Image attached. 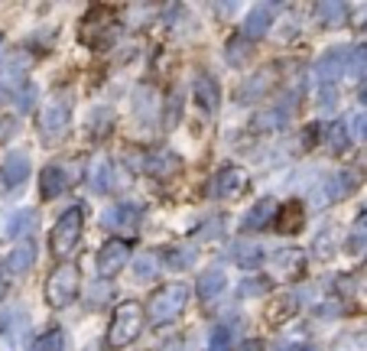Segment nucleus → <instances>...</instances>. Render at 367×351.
Masks as SVG:
<instances>
[{"label": "nucleus", "instance_id": "nucleus-1", "mask_svg": "<svg viewBox=\"0 0 367 351\" xmlns=\"http://www.w3.org/2000/svg\"><path fill=\"white\" fill-rule=\"evenodd\" d=\"M143 322H147V309L140 306V303H120L114 309V319H111V325H107V339L104 345L107 348H127L130 341L137 339L140 332H143Z\"/></svg>", "mask_w": 367, "mask_h": 351}, {"label": "nucleus", "instance_id": "nucleus-2", "mask_svg": "<svg viewBox=\"0 0 367 351\" xmlns=\"http://www.w3.org/2000/svg\"><path fill=\"white\" fill-rule=\"evenodd\" d=\"M185 303H189V286L185 283H169L156 290V293L149 296L147 303V319L153 325H169L176 319L182 316Z\"/></svg>", "mask_w": 367, "mask_h": 351}, {"label": "nucleus", "instance_id": "nucleus-3", "mask_svg": "<svg viewBox=\"0 0 367 351\" xmlns=\"http://www.w3.org/2000/svg\"><path fill=\"white\" fill-rule=\"evenodd\" d=\"M114 7H92V10L81 17L78 23V39L92 49H104V46L114 43V33H117V23H114Z\"/></svg>", "mask_w": 367, "mask_h": 351}, {"label": "nucleus", "instance_id": "nucleus-4", "mask_svg": "<svg viewBox=\"0 0 367 351\" xmlns=\"http://www.w3.org/2000/svg\"><path fill=\"white\" fill-rule=\"evenodd\" d=\"M78 283H81V273L78 267L72 261L59 263L56 270L49 273L46 280V299L52 309H69L75 303V296H78Z\"/></svg>", "mask_w": 367, "mask_h": 351}, {"label": "nucleus", "instance_id": "nucleus-5", "mask_svg": "<svg viewBox=\"0 0 367 351\" xmlns=\"http://www.w3.org/2000/svg\"><path fill=\"white\" fill-rule=\"evenodd\" d=\"M81 225H85V212H81V208H69V212L52 225V234H49V250H52V257H59V261L72 257V250L78 248Z\"/></svg>", "mask_w": 367, "mask_h": 351}, {"label": "nucleus", "instance_id": "nucleus-6", "mask_svg": "<svg viewBox=\"0 0 367 351\" xmlns=\"http://www.w3.org/2000/svg\"><path fill=\"white\" fill-rule=\"evenodd\" d=\"M33 261H36L33 244H20V248H13L10 254L3 257V263H0V286H10V283H17L20 277H26L30 267H33Z\"/></svg>", "mask_w": 367, "mask_h": 351}, {"label": "nucleus", "instance_id": "nucleus-7", "mask_svg": "<svg viewBox=\"0 0 367 351\" xmlns=\"http://www.w3.org/2000/svg\"><path fill=\"white\" fill-rule=\"evenodd\" d=\"M127 261H130V244L124 238L104 241L101 254H98V273H101L104 280H111V277H117V273L124 270Z\"/></svg>", "mask_w": 367, "mask_h": 351}, {"label": "nucleus", "instance_id": "nucleus-8", "mask_svg": "<svg viewBox=\"0 0 367 351\" xmlns=\"http://www.w3.org/2000/svg\"><path fill=\"white\" fill-rule=\"evenodd\" d=\"M276 81H280V75H276V66H264L257 75H247L244 79V85L238 88V104H253L260 101L266 91L273 88Z\"/></svg>", "mask_w": 367, "mask_h": 351}, {"label": "nucleus", "instance_id": "nucleus-9", "mask_svg": "<svg viewBox=\"0 0 367 351\" xmlns=\"http://www.w3.org/2000/svg\"><path fill=\"white\" fill-rule=\"evenodd\" d=\"M247 185H251V179H247V172L241 166H224L218 172V179H215V192L224 202H234V199H241L247 192Z\"/></svg>", "mask_w": 367, "mask_h": 351}, {"label": "nucleus", "instance_id": "nucleus-10", "mask_svg": "<svg viewBox=\"0 0 367 351\" xmlns=\"http://www.w3.org/2000/svg\"><path fill=\"white\" fill-rule=\"evenodd\" d=\"M344 68H351V49H332L328 56L319 59L315 81H319V85H335V81L342 79Z\"/></svg>", "mask_w": 367, "mask_h": 351}, {"label": "nucleus", "instance_id": "nucleus-11", "mask_svg": "<svg viewBox=\"0 0 367 351\" xmlns=\"http://www.w3.org/2000/svg\"><path fill=\"white\" fill-rule=\"evenodd\" d=\"M26 176H30V159L23 153H10V157L3 159V166H0V185L10 192L17 185H23Z\"/></svg>", "mask_w": 367, "mask_h": 351}, {"label": "nucleus", "instance_id": "nucleus-12", "mask_svg": "<svg viewBox=\"0 0 367 351\" xmlns=\"http://www.w3.org/2000/svg\"><path fill=\"white\" fill-rule=\"evenodd\" d=\"M39 124H43V134L46 137H62L65 127H69V104L65 101L46 104L43 114H39Z\"/></svg>", "mask_w": 367, "mask_h": 351}, {"label": "nucleus", "instance_id": "nucleus-13", "mask_svg": "<svg viewBox=\"0 0 367 351\" xmlns=\"http://www.w3.org/2000/svg\"><path fill=\"white\" fill-rule=\"evenodd\" d=\"M306 228V208L302 202H286L276 215V231L280 234H299Z\"/></svg>", "mask_w": 367, "mask_h": 351}, {"label": "nucleus", "instance_id": "nucleus-14", "mask_svg": "<svg viewBox=\"0 0 367 351\" xmlns=\"http://www.w3.org/2000/svg\"><path fill=\"white\" fill-rule=\"evenodd\" d=\"M270 23H273V3L253 7V10L247 13V20H244V36H247V39H260V36H266Z\"/></svg>", "mask_w": 367, "mask_h": 351}, {"label": "nucleus", "instance_id": "nucleus-15", "mask_svg": "<svg viewBox=\"0 0 367 351\" xmlns=\"http://www.w3.org/2000/svg\"><path fill=\"white\" fill-rule=\"evenodd\" d=\"M104 225L111 231H134L140 225V208L137 205H117V208H111L104 215Z\"/></svg>", "mask_w": 367, "mask_h": 351}, {"label": "nucleus", "instance_id": "nucleus-16", "mask_svg": "<svg viewBox=\"0 0 367 351\" xmlns=\"http://www.w3.org/2000/svg\"><path fill=\"white\" fill-rule=\"evenodd\" d=\"M224 286H228V277H224V270H218V267H211V270H205L202 277H198V296L205 299V303H211V299H218L221 293H224Z\"/></svg>", "mask_w": 367, "mask_h": 351}, {"label": "nucleus", "instance_id": "nucleus-17", "mask_svg": "<svg viewBox=\"0 0 367 351\" xmlns=\"http://www.w3.org/2000/svg\"><path fill=\"white\" fill-rule=\"evenodd\" d=\"M296 306H299V303H296V296H293V293L276 296L273 303L266 306V322H270V325H283L286 319L296 316Z\"/></svg>", "mask_w": 367, "mask_h": 351}, {"label": "nucleus", "instance_id": "nucleus-18", "mask_svg": "<svg viewBox=\"0 0 367 351\" xmlns=\"http://www.w3.org/2000/svg\"><path fill=\"white\" fill-rule=\"evenodd\" d=\"M231 261L238 263V267H260V261H264V250H260V244H253V241H238L234 248H231Z\"/></svg>", "mask_w": 367, "mask_h": 351}, {"label": "nucleus", "instance_id": "nucleus-19", "mask_svg": "<svg viewBox=\"0 0 367 351\" xmlns=\"http://www.w3.org/2000/svg\"><path fill=\"white\" fill-rule=\"evenodd\" d=\"M39 189H43V199H56L65 189V172L59 170V166H46L43 179H39Z\"/></svg>", "mask_w": 367, "mask_h": 351}, {"label": "nucleus", "instance_id": "nucleus-20", "mask_svg": "<svg viewBox=\"0 0 367 351\" xmlns=\"http://www.w3.org/2000/svg\"><path fill=\"white\" fill-rule=\"evenodd\" d=\"M355 189H357L355 172H335L332 179H328V195L332 199H348Z\"/></svg>", "mask_w": 367, "mask_h": 351}, {"label": "nucleus", "instance_id": "nucleus-21", "mask_svg": "<svg viewBox=\"0 0 367 351\" xmlns=\"http://www.w3.org/2000/svg\"><path fill=\"white\" fill-rule=\"evenodd\" d=\"M196 98L202 108H208V111H215L218 108V85L211 79H198L196 81Z\"/></svg>", "mask_w": 367, "mask_h": 351}, {"label": "nucleus", "instance_id": "nucleus-22", "mask_svg": "<svg viewBox=\"0 0 367 351\" xmlns=\"http://www.w3.org/2000/svg\"><path fill=\"white\" fill-rule=\"evenodd\" d=\"M319 17L322 26H342L344 17H348V3H319Z\"/></svg>", "mask_w": 367, "mask_h": 351}, {"label": "nucleus", "instance_id": "nucleus-23", "mask_svg": "<svg viewBox=\"0 0 367 351\" xmlns=\"http://www.w3.org/2000/svg\"><path fill=\"white\" fill-rule=\"evenodd\" d=\"M270 215H273V199H264V202L253 208L251 215L244 218V231H253V228H264L266 221H270Z\"/></svg>", "mask_w": 367, "mask_h": 351}, {"label": "nucleus", "instance_id": "nucleus-24", "mask_svg": "<svg viewBox=\"0 0 367 351\" xmlns=\"http://www.w3.org/2000/svg\"><path fill=\"white\" fill-rule=\"evenodd\" d=\"M156 267H160L156 254H143V257H137V261H134V273H137L140 283H149V280L156 277Z\"/></svg>", "mask_w": 367, "mask_h": 351}, {"label": "nucleus", "instance_id": "nucleus-25", "mask_svg": "<svg viewBox=\"0 0 367 351\" xmlns=\"http://www.w3.org/2000/svg\"><path fill=\"white\" fill-rule=\"evenodd\" d=\"M234 348V335L228 325H215V332L208 335V351H231Z\"/></svg>", "mask_w": 367, "mask_h": 351}, {"label": "nucleus", "instance_id": "nucleus-26", "mask_svg": "<svg viewBox=\"0 0 367 351\" xmlns=\"http://www.w3.org/2000/svg\"><path fill=\"white\" fill-rule=\"evenodd\" d=\"M33 351H65V335H62V329H49L46 335L33 345Z\"/></svg>", "mask_w": 367, "mask_h": 351}, {"label": "nucleus", "instance_id": "nucleus-27", "mask_svg": "<svg viewBox=\"0 0 367 351\" xmlns=\"http://www.w3.org/2000/svg\"><path fill=\"white\" fill-rule=\"evenodd\" d=\"M36 225V212H17L10 221V228H7V234L10 238H17V234H26V231H33Z\"/></svg>", "mask_w": 367, "mask_h": 351}, {"label": "nucleus", "instance_id": "nucleus-28", "mask_svg": "<svg viewBox=\"0 0 367 351\" xmlns=\"http://www.w3.org/2000/svg\"><path fill=\"white\" fill-rule=\"evenodd\" d=\"M286 108H273V111H266V114H260L257 121H253V127L257 130H273V127H280L283 121H286Z\"/></svg>", "mask_w": 367, "mask_h": 351}, {"label": "nucleus", "instance_id": "nucleus-29", "mask_svg": "<svg viewBox=\"0 0 367 351\" xmlns=\"http://www.w3.org/2000/svg\"><path fill=\"white\" fill-rule=\"evenodd\" d=\"M92 189L94 192H107V189H111V166H107V163H94Z\"/></svg>", "mask_w": 367, "mask_h": 351}, {"label": "nucleus", "instance_id": "nucleus-30", "mask_svg": "<svg viewBox=\"0 0 367 351\" xmlns=\"http://www.w3.org/2000/svg\"><path fill=\"white\" fill-rule=\"evenodd\" d=\"M176 170H179V159L172 153H160V159L153 163V172H160V176H172Z\"/></svg>", "mask_w": 367, "mask_h": 351}, {"label": "nucleus", "instance_id": "nucleus-31", "mask_svg": "<svg viewBox=\"0 0 367 351\" xmlns=\"http://www.w3.org/2000/svg\"><path fill=\"white\" fill-rule=\"evenodd\" d=\"M328 147H332V150H344V147H348V130H344V124H332V127H328Z\"/></svg>", "mask_w": 367, "mask_h": 351}, {"label": "nucleus", "instance_id": "nucleus-32", "mask_svg": "<svg viewBox=\"0 0 367 351\" xmlns=\"http://www.w3.org/2000/svg\"><path fill=\"white\" fill-rule=\"evenodd\" d=\"M266 290H270V280L260 277V280H247V283L241 286V296H257V293H266Z\"/></svg>", "mask_w": 367, "mask_h": 351}, {"label": "nucleus", "instance_id": "nucleus-33", "mask_svg": "<svg viewBox=\"0 0 367 351\" xmlns=\"http://www.w3.org/2000/svg\"><path fill=\"white\" fill-rule=\"evenodd\" d=\"M169 254H172V257H169V267H176V270L192 263V254H189V250H169Z\"/></svg>", "mask_w": 367, "mask_h": 351}, {"label": "nucleus", "instance_id": "nucleus-34", "mask_svg": "<svg viewBox=\"0 0 367 351\" xmlns=\"http://www.w3.org/2000/svg\"><path fill=\"white\" fill-rule=\"evenodd\" d=\"M348 13H355V20H351V23H357V26H364V20H367V3H357V7H348Z\"/></svg>", "mask_w": 367, "mask_h": 351}, {"label": "nucleus", "instance_id": "nucleus-35", "mask_svg": "<svg viewBox=\"0 0 367 351\" xmlns=\"http://www.w3.org/2000/svg\"><path fill=\"white\" fill-rule=\"evenodd\" d=\"M355 130H357V137H361V140H367V111H361L355 117Z\"/></svg>", "mask_w": 367, "mask_h": 351}, {"label": "nucleus", "instance_id": "nucleus-36", "mask_svg": "<svg viewBox=\"0 0 367 351\" xmlns=\"http://www.w3.org/2000/svg\"><path fill=\"white\" fill-rule=\"evenodd\" d=\"M357 231H367V208H364V215L357 218Z\"/></svg>", "mask_w": 367, "mask_h": 351}, {"label": "nucleus", "instance_id": "nucleus-37", "mask_svg": "<svg viewBox=\"0 0 367 351\" xmlns=\"http://www.w3.org/2000/svg\"><path fill=\"white\" fill-rule=\"evenodd\" d=\"M244 351H260V345H257V341H251V345H247Z\"/></svg>", "mask_w": 367, "mask_h": 351}, {"label": "nucleus", "instance_id": "nucleus-38", "mask_svg": "<svg viewBox=\"0 0 367 351\" xmlns=\"http://www.w3.org/2000/svg\"><path fill=\"white\" fill-rule=\"evenodd\" d=\"M296 351H315V348H309V345H299V348Z\"/></svg>", "mask_w": 367, "mask_h": 351}]
</instances>
